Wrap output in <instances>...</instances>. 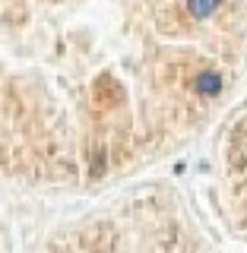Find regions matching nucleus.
I'll return each instance as SVG.
<instances>
[{
	"mask_svg": "<svg viewBox=\"0 0 247 253\" xmlns=\"http://www.w3.org/2000/svg\"><path fill=\"white\" fill-rule=\"evenodd\" d=\"M228 158H232V168H244L247 165V130L232 133V142H228Z\"/></svg>",
	"mask_w": 247,
	"mask_h": 253,
	"instance_id": "obj_1",
	"label": "nucleus"
},
{
	"mask_svg": "<svg viewBox=\"0 0 247 253\" xmlns=\"http://www.w3.org/2000/svg\"><path fill=\"white\" fill-rule=\"evenodd\" d=\"M194 85H197V92H200V95L216 98V95L222 92V76L216 73V70H206V73H200V76L194 79Z\"/></svg>",
	"mask_w": 247,
	"mask_h": 253,
	"instance_id": "obj_2",
	"label": "nucleus"
},
{
	"mask_svg": "<svg viewBox=\"0 0 247 253\" xmlns=\"http://www.w3.org/2000/svg\"><path fill=\"white\" fill-rule=\"evenodd\" d=\"M219 3L222 0H187V10H190L194 19H209V16L219 10Z\"/></svg>",
	"mask_w": 247,
	"mask_h": 253,
	"instance_id": "obj_3",
	"label": "nucleus"
}]
</instances>
